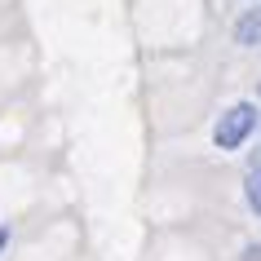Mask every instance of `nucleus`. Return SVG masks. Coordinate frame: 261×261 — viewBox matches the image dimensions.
Returning <instances> with one entry per match:
<instances>
[{
  "label": "nucleus",
  "mask_w": 261,
  "mask_h": 261,
  "mask_svg": "<svg viewBox=\"0 0 261 261\" xmlns=\"http://www.w3.org/2000/svg\"><path fill=\"white\" fill-rule=\"evenodd\" d=\"M5 244H9V230H5V226H0V252H5Z\"/></svg>",
  "instance_id": "39448f33"
},
{
  "label": "nucleus",
  "mask_w": 261,
  "mask_h": 261,
  "mask_svg": "<svg viewBox=\"0 0 261 261\" xmlns=\"http://www.w3.org/2000/svg\"><path fill=\"white\" fill-rule=\"evenodd\" d=\"M257 128H261L257 102H234V107L221 111L217 128H213V142H217V151H239V146H244Z\"/></svg>",
  "instance_id": "f257e3e1"
},
{
  "label": "nucleus",
  "mask_w": 261,
  "mask_h": 261,
  "mask_svg": "<svg viewBox=\"0 0 261 261\" xmlns=\"http://www.w3.org/2000/svg\"><path fill=\"white\" fill-rule=\"evenodd\" d=\"M244 261H261V244H248L244 248Z\"/></svg>",
  "instance_id": "20e7f679"
},
{
  "label": "nucleus",
  "mask_w": 261,
  "mask_h": 261,
  "mask_svg": "<svg viewBox=\"0 0 261 261\" xmlns=\"http://www.w3.org/2000/svg\"><path fill=\"white\" fill-rule=\"evenodd\" d=\"M234 40L244 44V49H261V9H248L234 22Z\"/></svg>",
  "instance_id": "f03ea898"
},
{
  "label": "nucleus",
  "mask_w": 261,
  "mask_h": 261,
  "mask_svg": "<svg viewBox=\"0 0 261 261\" xmlns=\"http://www.w3.org/2000/svg\"><path fill=\"white\" fill-rule=\"evenodd\" d=\"M244 195H248V208H252V213H261V168H252V173H248Z\"/></svg>",
  "instance_id": "7ed1b4c3"
}]
</instances>
